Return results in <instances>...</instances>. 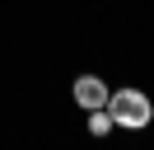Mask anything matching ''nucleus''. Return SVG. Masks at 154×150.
Returning <instances> with one entry per match:
<instances>
[{
	"label": "nucleus",
	"mask_w": 154,
	"mask_h": 150,
	"mask_svg": "<svg viewBox=\"0 0 154 150\" xmlns=\"http://www.w3.org/2000/svg\"><path fill=\"white\" fill-rule=\"evenodd\" d=\"M107 117H112L117 127L140 131V127H149V122H154V103L145 99L140 89H117V94H107Z\"/></svg>",
	"instance_id": "1"
},
{
	"label": "nucleus",
	"mask_w": 154,
	"mask_h": 150,
	"mask_svg": "<svg viewBox=\"0 0 154 150\" xmlns=\"http://www.w3.org/2000/svg\"><path fill=\"white\" fill-rule=\"evenodd\" d=\"M70 94H75V103H79L84 112H94V108H107V80H98V75H79Z\"/></svg>",
	"instance_id": "2"
},
{
	"label": "nucleus",
	"mask_w": 154,
	"mask_h": 150,
	"mask_svg": "<svg viewBox=\"0 0 154 150\" xmlns=\"http://www.w3.org/2000/svg\"><path fill=\"white\" fill-rule=\"evenodd\" d=\"M107 127H112L107 108H94V112H89V131H94V136H107Z\"/></svg>",
	"instance_id": "3"
}]
</instances>
